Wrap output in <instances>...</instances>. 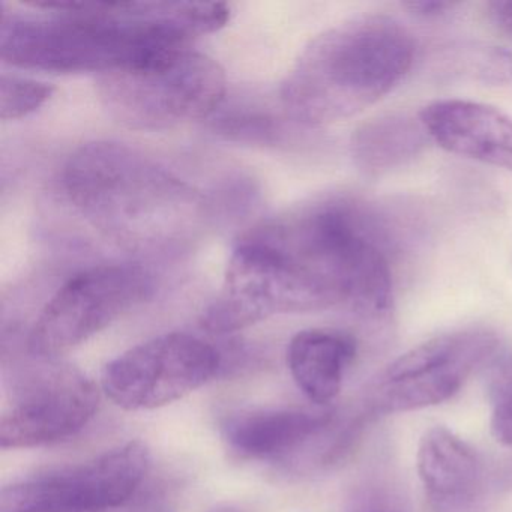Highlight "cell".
<instances>
[{"label":"cell","instance_id":"1","mask_svg":"<svg viewBox=\"0 0 512 512\" xmlns=\"http://www.w3.org/2000/svg\"><path fill=\"white\" fill-rule=\"evenodd\" d=\"M361 203L328 197L268 218L239 236L223 289L202 326L232 334L275 314L353 305L383 319L394 283L383 230Z\"/></svg>","mask_w":512,"mask_h":512},{"label":"cell","instance_id":"2","mask_svg":"<svg viewBox=\"0 0 512 512\" xmlns=\"http://www.w3.org/2000/svg\"><path fill=\"white\" fill-rule=\"evenodd\" d=\"M4 13L0 59L46 73H112L191 49L230 20L221 2H34Z\"/></svg>","mask_w":512,"mask_h":512},{"label":"cell","instance_id":"3","mask_svg":"<svg viewBox=\"0 0 512 512\" xmlns=\"http://www.w3.org/2000/svg\"><path fill=\"white\" fill-rule=\"evenodd\" d=\"M62 188L92 227L137 253L178 250L205 223L206 199L194 185L122 143L77 149L62 170Z\"/></svg>","mask_w":512,"mask_h":512},{"label":"cell","instance_id":"4","mask_svg":"<svg viewBox=\"0 0 512 512\" xmlns=\"http://www.w3.org/2000/svg\"><path fill=\"white\" fill-rule=\"evenodd\" d=\"M415 40L388 16L355 17L311 41L281 86L290 118L325 127L382 100L409 73Z\"/></svg>","mask_w":512,"mask_h":512},{"label":"cell","instance_id":"5","mask_svg":"<svg viewBox=\"0 0 512 512\" xmlns=\"http://www.w3.org/2000/svg\"><path fill=\"white\" fill-rule=\"evenodd\" d=\"M101 106L119 124L157 131L209 118L223 103L227 80L215 59L185 49L145 67L97 77Z\"/></svg>","mask_w":512,"mask_h":512},{"label":"cell","instance_id":"6","mask_svg":"<svg viewBox=\"0 0 512 512\" xmlns=\"http://www.w3.org/2000/svg\"><path fill=\"white\" fill-rule=\"evenodd\" d=\"M154 290V275L137 263L86 269L47 302L29 335V350L37 358H58L148 301Z\"/></svg>","mask_w":512,"mask_h":512},{"label":"cell","instance_id":"7","mask_svg":"<svg viewBox=\"0 0 512 512\" xmlns=\"http://www.w3.org/2000/svg\"><path fill=\"white\" fill-rule=\"evenodd\" d=\"M500 350L487 328H469L431 338L395 359L368 394L373 415L410 412L454 397L470 376Z\"/></svg>","mask_w":512,"mask_h":512},{"label":"cell","instance_id":"8","mask_svg":"<svg viewBox=\"0 0 512 512\" xmlns=\"http://www.w3.org/2000/svg\"><path fill=\"white\" fill-rule=\"evenodd\" d=\"M220 365L214 346L194 335L172 332L113 359L104 368L101 385L122 409H158L202 388Z\"/></svg>","mask_w":512,"mask_h":512},{"label":"cell","instance_id":"9","mask_svg":"<svg viewBox=\"0 0 512 512\" xmlns=\"http://www.w3.org/2000/svg\"><path fill=\"white\" fill-rule=\"evenodd\" d=\"M151 464L148 446L131 440L80 466L5 487L0 512H104L136 493Z\"/></svg>","mask_w":512,"mask_h":512},{"label":"cell","instance_id":"10","mask_svg":"<svg viewBox=\"0 0 512 512\" xmlns=\"http://www.w3.org/2000/svg\"><path fill=\"white\" fill-rule=\"evenodd\" d=\"M100 404L98 386L70 365L28 373L0 419V446L35 448L68 439L86 427Z\"/></svg>","mask_w":512,"mask_h":512},{"label":"cell","instance_id":"11","mask_svg":"<svg viewBox=\"0 0 512 512\" xmlns=\"http://www.w3.org/2000/svg\"><path fill=\"white\" fill-rule=\"evenodd\" d=\"M419 119L445 151L512 173V119L500 110L473 101L443 100L424 107Z\"/></svg>","mask_w":512,"mask_h":512},{"label":"cell","instance_id":"12","mask_svg":"<svg viewBox=\"0 0 512 512\" xmlns=\"http://www.w3.org/2000/svg\"><path fill=\"white\" fill-rule=\"evenodd\" d=\"M418 475L430 512H481L484 470L476 452L445 427L422 436Z\"/></svg>","mask_w":512,"mask_h":512},{"label":"cell","instance_id":"13","mask_svg":"<svg viewBox=\"0 0 512 512\" xmlns=\"http://www.w3.org/2000/svg\"><path fill=\"white\" fill-rule=\"evenodd\" d=\"M334 412L328 409H271L242 413L227 422L224 440L236 455L269 460L295 451L329 428Z\"/></svg>","mask_w":512,"mask_h":512},{"label":"cell","instance_id":"14","mask_svg":"<svg viewBox=\"0 0 512 512\" xmlns=\"http://www.w3.org/2000/svg\"><path fill=\"white\" fill-rule=\"evenodd\" d=\"M358 344L352 335L334 329L298 332L287 349V364L298 388L319 406L340 394L344 374L355 361Z\"/></svg>","mask_w":512,"mask_h":512},{"label":"cell","instance_id":"15","mask_svg":"<svg viewBox=\"0 0 512 512\" xmlns=\"http://www.w3.org/2000/svg\"><path fill=\"white\" fill-rule=\"evenodd\" d=\"M430 139L421 119L391 113L365 122L352 137V157L370 178L400 169L424 151Z\"/></svg>","mask_w":512,"mask_h":512},{"label":"cell","instance_id":"16","mask_svg":"<svg viewBox=\"0 0 512 512\" xmlns=\"http://www.w3.org/2000/svg\"><path fill=\"white\" fill-rule=\"evenodd\" d=\"M451 64V73L469 77L488 86L512 85V53L497 46L461 47L446 58Z\"/></svg>","mask_w":512,"mask_h":512},{"label":"cell","instance_id":"17","mask_svg":"<svg viewBox=\"0 0 512 512\" xmlns=\"http://www.w3.org/2000/svg\"><path fill=\"white\" fill-rule=\"evenodd\" d=\"M52 85L37 80L2 74L0 80V119L17 121L31 115L52 98Z\"/></svg>","mask_w":512,"mask_h":512},{"label":"cell","instance_id":"18","mask_svg":"<svg viewBox=\"0 0 512 512\" xmlns=\"http://www.w3.org/2000/svg\"><path fill=\"white\" fill-rule=\"evenodd\" d=\"M215 131L230 142L247 145H275L283 137V128L272 116L260 112H235L221 116Z\"/></svg>","mask_w":512,"mask_h":512},{"label":"cell","instance_id":"19","mask_svg":"<svg viewBox=\"0 0 512 512\" xmlns=\"http://www.w3.org/2000/svg\"><path fill=\"white\" fill-rule=\"evenodd\" d=\"M490 427L497 442L512 446V365L497 377Z\"/></svg>","mask_w":512,"mask_h":512},{"label":"cell","instance_id":"20","mask_svg":"<svg viewBox=\"0 0 512 512\" xmlns=\"http://www.w3.org/2000/svg\"><path fill=\"white\" fill-rule=\"evenodd\" d=\"M458 4L454 2H437V0H422V2H407L404 4V8L409 10L413 16L419 17V19H437V17L446 16L451 13Z\"/></svg>","mask_w":512,"mask_h":512},{"label":"cell","instance_id":"21","mask_svg":"<svg viewBox=\"0 0 512 512\" xmlns=\"http://www.w3.org/2000/svg\"><path fill=\"white\" fill-rule=\"evenodd\" d=\"M487 10L494 25L512 37V2H490Z\"/></svg>","mask_w":512,"mask_h":512},{"label":"cell","instance_id":"22","mask_svg":"<svg viewBox=\"0 0 512 512\" xmlns=\"http://www.w3.org/2000/svg\"><path fill=\"white\" fill-rule=\"evenodd\" d=\"M212 512H239V511H236V509H233V508H220V509H215V511H212Z\"/></svg>","mask_w":512,"mask_h":512}]
</instances>
